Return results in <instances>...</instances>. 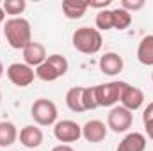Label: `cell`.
<instances>
[{"label":"cell","mask_w":153,"mask_h":151,"mask_svg":"<svg viewBox=\"0 0 153 151\" xmlns=\"http://www.w3.org/2000/svg\"><path fill=\"white\" fill-rule=\"evenodd\" d=\"M46 62L55 70V73L61 76H64L68 73V68H70V64H68V61H66V57H62L61 53H52V55H48L46 57Z\"/></svg>","instance_id":"d6986e66"},{"label":"cell","mask_w":153,"mask_h":151,"mask_svg":"<svg viewBox=\"0 0 153 151\" xmlns=\"http://www.w3.org/2000/svg\"><path fill=\"white\" fill-rule=\"evenodd\" d=\"M52 151H75V150H73L70 144H59V146H55Z\"/></svg>","instance_id":"4316f807"},{"label":"cell","mask_w":153,"mask_h":151,"mask_svg":"<svg viewBox=\"0 0 153 151\" xmlns=\"http://www.w3.org/2000/svg\"><path fill=\"white\" fill-rule=\"evenodd\" d=\"M73 46L80 53H85V55H94L102 50V44H103V38H102V32L98 29H91V27H80L73 32Z\"/></svg>","instance_id":"7a4b0ae2"},{"label":"cell","mask_w":153,"mask_h":151,"mask_svg":"<svg viewBox=\"0 0 153 151\" xmlns=\"http://www.w3.org/2000/svg\"><path fill=\"white\" fill-rule=\"evenodd\" d=\"M119 103L121 107H125L126 110L134 112L137 109H141V105L144 103V93L135 87V85H130V84H123L121 87V94H119Z\"/></svg>","instance_id":"ba28073f"},{"label":"cell","mask_w":153,"mask_h":151,"mask_svg":"<svg viewBox=\"0 0 153 151\" xmlns=\"http://www.w3.org/2000/svg\"><path fill=\"white\" fill-rule=\"evenodd\" d=\"M111 5V0H102V2H87V7H96V9H107Z\"/></svg>","instance_id":"484cf974"},{"label":"cell","mask_w":153,"mask_h":151,"mask_svg":"<svg viewBox=\"0 0 153 151\" xmlns=\"http://www.w3.org/2000/svg\"><path fill=\"white\" fill-rule=\"evenodd\" d=\"M36 76H38L39 80H43V82H53V80L59 78V75L55 73V70H53L46 61H45L41 66L36 68Z\"/></svg>","instance_id":"7402d4cb"},{"label":"cell","mask_w":153,"mask_h":151,"mask_svg":"<svg viewBox=\"0 0 153 151\" xmlns=\"http://www.w3.org/2000/svg\"><path fill=\"white\" fill-rule=\"evenodd\" d=\"M82 137L87 142H102L107 137V126L100 119H91L82 126Z\"/></svg>","instance_id":"30bf717a"},{"label":"cell","mask_w":153,"mask_h":151,"mask_svg":"<svg viewBox=\"0 0 153 151\" xmlns=\"http://www.w3.org/2000/svg\"><path fill=\"white\" fill-rule=\"evenodd\" d=\"M27 7L25 0H5L2 4V9L5 14H13V18H18V14H22Z\"/></svg>","instance_id":"ffe728a7"},{"label":"cell","mask_w":153,"mask_h":151,"mask_svg":"<svg viewBox=\"0 0 153 151\" xmlns=\"http://www.w3.org/2000/svg\"><path fill=\"white\" fill-rule=\"evenodd\" d=\"M87 9H89L87 2H80V0H64L62 2V13L68 20H80Z\"/></svg>","instance_id":"9a60e30c"},{"label":"cell","mask_w":153,"mask_h":151,"mask_svg":"<svg viewBox=\"0 0 153 151\" xmlns=\"http://www.w3.org/2000/svg\"><path fill=\"white\" fill-rule=\"evenodd\" d=\"M23 61H25V64L27 66H30V68H38L41 66L45 61H46V50H45V46L38 43V41H32V43H29L23 50Z\"/></svg>","instance_id":"8fae6325"},{"label":"cell","mask_w":153,"mask_h":151,"mask_svg":"<svg viewBox=\"0 0 153 151\" xmlns=\"http://www.w3.org/2000/svg\"><path fill=\"white\" fill-rule=\"evenodd\" d=\"M143 124H144V130H146L148 137L153 141V101L143 112Z\"/></svg>","instance_id":"cb8c5ba5"},{"label":"cell","mask_w":153,"mask_h":151,"mask_svg":"<svg viewBox=\"0 0 153 151\" xmlns=\"http://www.w3.org/2000/svg\"><path fill=\"white\" fill-rule=\"evenodd\" d=\"M7 78L11 80V84H14L16 87H27L34 82V76L36 71L34 68L27 66L25 62H13L9 68H7Z\"/></svg>","instance_id":"5b68a950"},{"label":"cell","mask_w":153,"mask_h":151,"mask_svg":"<svg viewBox=\"0 0 153 151\" xmlns=\"http://www.w3.org/2000/svg\"><path fill=\"white\" fill-rule=\"evenodd\" d=\"M152 82H153V73H152Z\"/></svg>","instance_id":"4dcf8cb0"},{"label":"cell","mask_w":153,"mask_h":151,"mask_svg":"<svg viewBox=\"0 0 153 151\" xmlns=\"http://www.w3.org/2000/svg\"><path fill=\"white\" fill-rule=\"evenodd\" d=\"M137 61L144 66H153V34L141 39L137 46Z\"/></svg>","instance_id":"5bb4252c"},{"label":"cell","mask_w":153,"mask_h":151,"mask_svg":"<svg viewBox=\"0 0 153 151\" xmlns=\"http://www.w3.org/2000/svg\"><path fill=\"white\" fill-rule=\"evenodd\" d=\"M53 135L59 142L66 144V142H76L82 137V126L71 121V119H62L57 121L53 126Z\"/></svg>","instance_id":"8992f818"},{"label":"cell","mask_w":153,"mask_h":151,"mask_svg":"<svg viewBox=\"0 0 153 151\" xmlns=\"http://www.w3.org/2000/svg\"><path fill=\"white\" fill-rule=\"evenodd\" d=\"M30 115L39 126H50L57 123V107L48 98H39L30 107Z\"/></svg>","instance_id":"3957f363"},{"label":"cell","mask_w":153,"mask_h":151,"mask_svg":"<svg viewBox=\"0 0 153 151\" xmlns=\"http://www.w3.org/2000/svg\"><path fill=\"white\" fill-rule=\"evenodd\" d=\"M84 87L76 85V87H71L68 93H66V105L71 112L80 114V112H85V107H84Z\"/></svg>","instance_id":"2e32d148"},{"label":"cell","mask_w":153,"mask_h":151,"mask_svg":"<svg viewBox=\"0 0 153 151\" xmlns=\"http://www.w3.org/2000/svg\"><path fill=\"white\" fill-rule=\"evenodd\" d=\"M84 107L85 110H94L98 109V100H96V87H84Z\"/></svg>","instance_id":"603a6c76"},{"label":"cell","mask_w":153,"mask_h":151,"mask_svg":"<svg viewBox=\"0 0 153 151\" xmlns=\"http://www.w3.org/2000/svg\"><path fill=\"white\" fill-rule=\"evenodd\" d=\"M146 150V137L139 132H132L125 135V139L119 142L116 151H144Z\"/></svg>","instance_id":"4fadbf2b"},{"label":"cell","mask_w":153,"mask_h":151,"mask_svg":"<svg viewBox=\"0 0 153 151\" xmlns=\"http://www.w3.org/2000/svg\"><path fill=\"white\" fill-rule=\"evenodd\" d=\"M123 57L116 52H107L100 57V71L103 75H109V76H116L123 71Z\"/></svg>","instance_id":"9c48e42d"},{"label":"cell","mask_w":153,"mask_h":151,"mask_svg":"<svg viewBox=\"0 0 153 151\" xmlns=\"http://www.w3.org/2000/svg\"><path fill=\"white\" fill-rule=\"evenodd\" d=\"M130 23H132V14L128 11H125L121 7L112 9V29H116V30H125V29L130 27Z\"/></svg>","instance_id":"ac0fdd59"},{"label":"cell","mask_w":153,"mask_h":151,"mask_svg":"<svg viewBox=\"0 0 153 151\" xmlns=\"http://www.w3.org/2000/svg\"><path fill=\"white\" fill-rule=\"evenodd\" d=\"M20 142L27 150H36L43 144V132L34 124H27L20 130Z\"/></svg>","instance_id":"7c38bea8"},{"label":"cell","mask_w":153,"mask_h":151,"mask_svg":"<svg viewBox=\"0 0 153 151\" xmlns=\"http://www.w3.org/2000/svg\"><path fill=\"white\" fill-rule=\"evenodd\" d=\"M144 0H121V4H119V7L121 9H125V11H128L130 14L132 13H135V11H139V9H143L144 7Z\"/></svg>","instance_id":"d4e9b609"},{"label":"cell","mask_w":153,"mask_h":151,"mask_svg":"<svg viewBox=\"0 0 153 151\" xmlns=\"http://www.w3.org/2000/svg\"><path fill=\"white\" fill-rule=\"evenodd\" d=\"M4 38L14 50H23L32 43V27L25 18H11L4 23Z\"/></svg>","instance_id":"6da1fadb"},{"label":"cell","mask_w":153,"mask_h":151,"mask_svg":"<svg viewBox=\"0 0 153 151\" xmlns=\"http://www.w3.org/2000/svg\"><path fill=\"white\" fill-rule=\"evenodd\" d=\"M4 18H5V13H4V9H2V5H0V23L4 21Z\"/></svg>","instance_id":"83f0119b"},{"label":"cell","mask_w":153,"mask_h":151,"mask_svg":"<svg viewBox=\"0 0 153 151\" xmlns=\"http://www.w3.org/2000/svg\"><path fill=\"white\" fill-rule=\"evenodd\" d=\"M96 29L111 30L112 29V9H103L96 14Z\"/></svg>","instance_id":"44dd1931"},{"label":"cell","mask_w":153,"mask_h":151,"mask_svg":"<svg viewBox=\"0 0 153 151\" xmlns=\"http://www.w3.org/2000/svg\"><path fill=\"white\" fill-rule=\"evenodd\" d=\"M2 75H4V64H2V61H0V78H2Z\"/></svg>","instance_id":"f1b7e54d"},{"label":"cell","mask_w":153,"mask_h":151,"mask_svg":"<svg viewBox=\"0 0 153 151\" xmlns=\"http://www.w3.org/2000/svg\"><path fill=\"white\" fill-rule=\"evenodd\" d=\"M0 103H2V93H0Z\"/></svg>","instance_id":"f546056e"},{"label":"cell","mask_w":153,"mask_h":151,"mask_svg":"<svg viewBox=\"0 0 153 151\" xmlns=\"http://www.w3.org/2000/svg\"><path fill=\"white\" fill-rule=\"evenodd\" d=\"M125 82H109V84H100L96 85V100L98 107H114L119 101L121 87Z\"/></svg>","instance_id":"52a82bcc"},{"label":"cell","mask_w":153,"mask_h":151,"mask_svg":"<svg viewBox=\"0 0 153 151\" xmlns=\"http://www.w3.org/2000/svg\"><path fill=\"white\" fill-rule=\"evenodd\" d=\"M132 123H134V114L121 105L112 107L107 115V128H111L114 133H125L132 126Z\"/></svg>","instance_id":"277c9868"},{"label":"cell","mask_w":153,"mask_h":151,"mask_svg":"<svg viewBox=\"0 0 153 151\" xmlns=\"http://www.w3.org/2000/svg\"><path fill=\"white\" fill-rule=\"evenodd\" d=\"M18 130L11 121H0V148H9L16 142Z\"/></svg>","instance_id":"e0dca14e"}]
</instances>
